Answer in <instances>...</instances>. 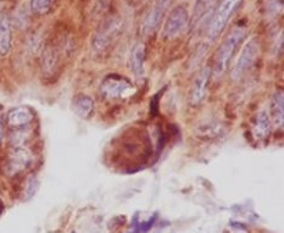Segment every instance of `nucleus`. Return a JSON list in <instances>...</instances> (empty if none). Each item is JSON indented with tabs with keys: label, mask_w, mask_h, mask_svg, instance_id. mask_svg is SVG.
<instances>
[{
	"label": "nucleus",
	"mask_w": 284,
	"mask_h": 233,
	"mask_svg": "<svg viewBox=\"0 0 284 233\" xmlns=\"http://www.w3.org/2000/svg\"><path fill=\"white\" fill-rule=\"evenodd\" d=\"M171 3H172V0H157V3L152 6V9L148 12V15H147L145 20L142 23V34L150 36V34H152L154 31L157 30L161 22L164 20L165 15H166L168 9L171 6Z\"/></svg>",
	"instance_id": "nucleus-5"
},
{
	"label": "nucleus",
	"mask_w": 284,
	"mask_h": 233,
	"mask_svg": "<svg viewBox=\"0 0 284 233\" xmlns=\"http://www.w3.org/2000/svg\"><path fill=\"white\" fill-rule=\"evenodd\" d=\"M246 37V30L242 27H234L226 34L222 44L219 45L215 59H213V68L212 71L216 75H223L224 71L229 67V63L236 53V49Z\"/></svg>",
	"instance_id": "nucleus-1"
},
{
	"label": "nucleus",
	"mask_w": 284,
	"mask_h": 233,
	"mask_svg": "<svg viewBox=\"0 0 284 233\" xmlns=\"http://www.w3.org/2000/svg\"><path fill=\"white\" fill-rule=\"evenodd\" d=\"M73 110L81 118H90L94 113V101L85 94H78L73 98Z\"/></svg>",
	"instance_id": "nucleus-12"
},
{
	"label": "nucleus",
	"mask_w": 284,
	"mask_h": 233,
	"mask_svg": "<svg viewBox=\"0 0 284 233\" xmlns=\"http://www.w3.org/2000/svg\"><path fill=\"white\" fill-rule=\"evenodd\" d=\"M12 49V23L8 16L0 17V56L6 57Z\"/></svg>",
	"instance_id": "nucleus-10"
},
{
	"label": "nucleus",
	"mask_w": 284,
	"mask_h": 233,
	"mask_svg": "<svg viewBox=\"0 0 284 233\" xmlns=\"http://www.w3.org/2000/svg\"><path fill=\"white\" fill-rule=\"evenodd\" d=\"M33 121V113L27 107H17L10 110L6 115V124L15 129H22Z\"/></svg>",
	"instance_id": "nucleus-9"
},
{
	"label": "nucleus",
	"mask_w": 284,
	"mask_h": 233,
	"mask_svg": "<svg viewBox=\"0 0 284 233\" xmlns=\"http://www.w3.org/2000/svg\"><path fill=\"white\" fill-rule=\"evenodd\" d=\"M270 115L267 111H260L254 118V124L252 131H253L254 138L257 139H266L270 134Z\"/></svg>",
	"instance_id": "nucleus-13"
},
{
	"label": "nucleus",
	"mask_w": 284,
	"mask_h": 233,
	"mask_svg": "<svg viewBox=\"0 0 284 233\" xmlns=\"http://www.w3.org/2000/svg\"><path fill=\"white\" fill-rule=\"evenodd\" d=\"M121 22L118 19H112L103 26V29L98 31L97 36L94 38V47L98 50H104L108 45L111 44V41L115 38L117 33L120 30Z\"/></svg>",
	"instance_id": "nucleus-8"
},
{
	"label": "nucleus",
	"mask_w": 284,
	"mask_h": 233,
	"mask_svg": "<svg viewBox=\"0 0 284 233\" xmlns=\"http://www.w3.org/2000/svg\"><path fill=\"white\" fill-rule=\"evenodd\" d=\"M239 229H234V230H232V233H249L246 230V229H243V226H239V225H236Z\"/></svg>",
	"instance_id": "nucleus-18"
},
{
	"label": "nucleus",
	"mask_w": 284,
	"mask_h": 233,
	"mask_svg": "<svg viewBox=\"0 0 284 233\" xmlns=\"http://www.w3.org/2000/svg\"><path fill=\"white\" fill-rule=\"evenodd\" d=\"M210 78H212V68L210 67L202 68L195 77L194 83H192V88H191V98H189L191 104L194 107L199 106L206 97Z\"/></svg>",
	"instance_id": "nucleus-6"
},
{
	"label": "nucleus",
	"mask_w": 284,
	"mask_h": 233,
	"mask_svg": "<svg viewBox=\"0 0 284 233\" xmlns=\"http://www.w3.org/2000/svg\"><path fill=\"white\" fill-rule=\"evenodd\" d=\"M270 115L276 125L283 127L284 121V96L281 91L276 92L270 103Z\"/></svg>",
	"instance_id": "nucleus-14"
},
{
	"label": "nucleus",
	"mask_w": 284,
	"mask_h": 233,
	"mask_svg": "<svg viewBox=\"0 0 284 233\" xmlns=\"http://www.w3.org/2000/svg\"><path fill=\"white\" fill-rule=\"evenodd\" d=\"M57 0H31L30 2V10L33 15L36 16H44L47 15L52 8L56 5Z\"/></svg>",
	"instance_id": "nucleus-17"
},
{
	"label": "nucleus",
	"mask_w": 284,
	"mask_h": 233,
	"mask_svg": "<svg viewBox=\"0 0 284 233\" xmlns=\"http://www.w3.org/2000/svg\"><path fill=\"white\" fill-rule=\"evenodd\" d=\"M216 0H196V5L194 9V26H198L199 23H202L205 19H208L209 13L215 8Z\"/></svg>",
	"instance_id": "nucleus-15"
},
{
	"label": "nucleus",
	"mask_w": 284,
	"mask_h": 233,
	"mask_svg": "<svg viewBox=\"0 0 284 233\" xmlns=\"http://www.w3.org/2000/svg\"><path fill=\"white\" fill-rule=\"evenodd\" d=\"M30 164V155L24 150H16L10 157V166H13V171H20Z\"/></svg>",
	"instance_id": "nucleus-16"
},
{
	"label": "nucleus",
	"mask_w": 284,
	"mask_h": 233,
	"mask_svg": "<svg viewBox=\"0 0 284 233\" xmlns=\"http://www.w3.org/2000/svg\"><path fill=\"white\" fill-rule=\"evenodd\" d=\"M189 20H191V16L185 6L173 8L165 22L164 31H162L164 38L172 40V38L179 37L180 34L187 29Z\"/></svg>",
	"instance_id": "nucleus-3"
},
{
	"label": "nucleus",
	"mask_w": 284,
	"mask_h": 233,
	"mask_svg": "<svg viewBox=\"0 0 284 233\" xmlns=\"http://www.w3.org/2000/svg\"><path fill=\"white\" fill-rule=\"evenodd\" d=\"M132 88L131 83L127 78L121 77V75L111 74L105 78L103 84H101V94L105 98H120L122 94H125Z\"/></svg>",
	"instance_id": "nucleus-7"
},
{
	"label": "nucleus",
	"mask_w": 284,
	"mask_h": 233,
	"mask_svg": "<svg viewBox=\"0 0 284 233\" xmlns=\"http://www.w3.org/2000/svg\"><path fill=\"white\" fill-rule=\"evenodd\" d=\"M243 0H222L217 5L216 10L213 12V16L210 17L209 23H208V37L210 40H216L224 27L227 26L229 20L232 19V16L238 12V9L242 6Z\"/></svg>",
	"instance_id": "nucleus-2"
},
{
	"label": "nucleus",
	"mask_w": 284,
	"mask_h": 233,
	"mask_svg": "<svg viewBox=\"0 0 284 233\" xmlns=\"http://www.w3.org/2000/svg\"><path fill=\"white\" fill-rule=\"evenodd\" d=\"M259 53H260V44H259V40L256 37H252L246 43V45L243 47L240 57L234 70H233V75L234 78H239L240 75H243L246 73L249 68L253 66L256 60L259 59Z\"/></svg>",
	"instance_id": "nucleus-4"
},
{
	"label": "nucleus",
	"mask_w": 284,
	"mask_h": 233,
	"mask_svg": "<svg viewBox=\"0 0 284 233\" xmlns=\"http://www.w3.org/2000/svg\"><path fill=\"white\" fill-rule=\"evenodd\" d=\"M3 121L0 120V144H2V138H3Z\"/></svg>",
	"instance_id": "nucleus-19"
},
{
	"label": "nucleus",
	"mask_w": 284,
	"mask_h": 233,
	"mask_svg": "<svg viewBox=\"0 0 284 233\" xmlns=\"http://www.w3.org/2000/svg\"><path fill=\"white\" fill-rule=\"evenodd\" d=\"M144 64H145V44L142 41H138L132 47L131 54H129V67L135 75H142Z\"/></svg>",
	"instance_id": "nucleus-11"
}]
</instances>
